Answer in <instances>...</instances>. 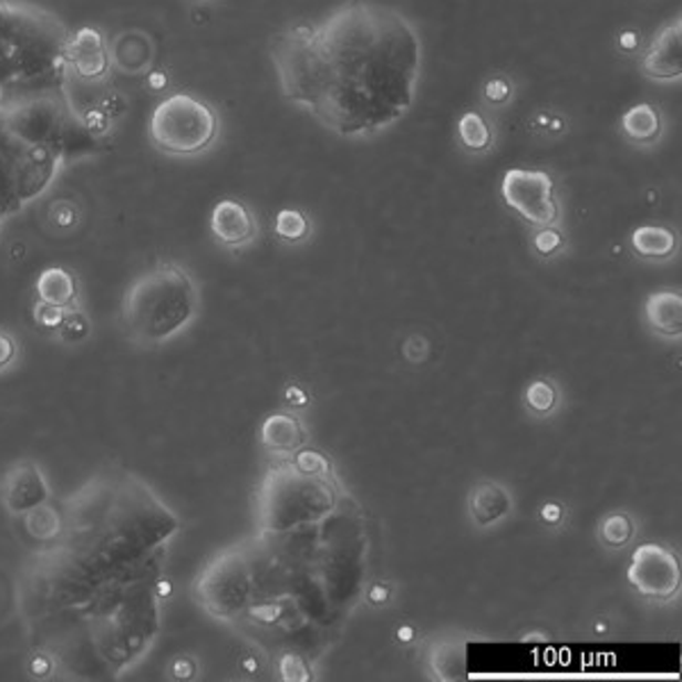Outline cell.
Wrapping results in <instances>:
<instances>
[{"mask_svg": "<svg viewBox=\"0 0 682 682\" xmlns=\"http://www.w3.org/2000/svg\"><path fill=\"white\" fill-rule=\"evenodd\" d=\"M651 326L669 337L682 334V296L678 291H655L647 301Z\"/></svg>", "mask_w": 682, "mask_h": 682, "instance_id": "cell-13", "label": "cell"}, {"mask_svg": "<svg viewBox=\"0 0 682 682\" xmlns=\"http://www.w3.org/2000/svg\"><path fill=\"white\" fill-rule=\"evenodd\" d=\"M25 528L28 533L39 541H51L62 533V519L60 512H55L51 505H39L30 512H25Z\"/></svg>", "mask_w": 682, "mask_h": 682, "instance_id": "cell-18", "label": "cell"}, {"mask_svg": "<svg viewBox=\"0 0 682 682\" xmlns=\"http://www.w3.org/2000/svg\"><path fill=\"white\" fill-rule=\"evenodd\" d=\"M526 401L533 410L537 412H548L552 405H556V390H552L548 382L544 380H537L533 382V385L528 388L526 392Z\"/></svg>", "mask_w": 682, "mask_h": 682, "instance_id": "cell-22", "label": "cell"}, {"mask_svg": "<svg viewBox=\"0 0 682 682\" xmlns=\"http://www.w3.org/2000/svg\"><path fill=\"white\" fill-rule=\"evenodd\" d=\"M170 673H174L176 678L187 680V678H192V675L196 673V664H194L189 658H178V660L174 662V666H170Z\"/></svg>", "mask_w": 682, "mask_h": 682, "instance_id": "cell-29", "label": "cell"}, {"mask_svg": "<svg viewBox=\"0 0 682 682\" xmlns=\"http://www.w3.org/2000/svg\"><path fill=\"white\" fill-rule=\"evenodd\" d=\"M64 60L66 69L73 71L75 78L87 82L105 80L112 66V55L105 37L90 25L80 28L75 34L69 37Z\"/></svg>", "mask_w": 682, "mask_h": 682, "instance_id": "cell-8", "label": "cell"}, {"mask_svg": "<svg viewBox=\"0 0 682 682\" xmlns=\"http://www.w3.org/2000/svg\"><path fill=\"white\" fill-rule=\"evenodd\" d=\"M630 585L653 599H669L680 589V565L671 550L658 544H644L632 552L628 569Z\"/></svg>", "mask_w": 682, "mask_h": 682, "instance_id": "cell-6", "label": "cell"}, {"mask_svg": "<svg viewBox=\"0 0 682 682\" xmlns=\"http://www.w3.org/2000/svg\"><path fill=\"white\" fill-rule=\"evenodd\" d=\"M17 341L6 330H0V371H6L17 360Z\"/></svg>", "mask_w": 682, "mask_h": 682, "instance_id": "cell-27", "label": "cell"}, {"mask_svg": "<svg viewBox=\"0 0 682 682\" xmlns=\"http://www.w3.org/2000/svg\"><path fill=\"white\" fill-rule=\"evenodd\" d=\"M512 94H515V87H512V80L503 78V75H496L492 78L487 84H485V101L494 107H503L512 101Z\"/></svg>", "mask_w": 682, "mask_h": 682, "instance_id": "cell-20", "label": "cell"}, {"mask_svg": "<svg viewBox=\"0 0 682 682\" xmlns=\"http://www.w3.org/2000/svg\"><path fill=\"white\" fill-rule=\"evenodd\" d=\"M385 599H388V591H385V589H380V587H375V589H373V601H375V603H382Z\"/></svg>", "mask_w": 682, "mask_h": 682, "instance_id": "cell-33", "label": "cell"}, {"mask_svg": "<svg viewBox=\"0 0 682 682\" xmlns=\"http://www.w3.org/2000/svg\"><path fill=\"white\" fill-rule=\"evenodd\" d=\"M296 466L301 474H319V472H326V468H328L326 459L319 453H310V451L298 455Z\"/></svg>", "mask_w": 682, "mask_h": 682, "instance_id": "cell-26", "label": "cell"}, {"mask_svg": "<svg viewBox=\"0 0 682 682\" xmlns=\"http://www.w3.org/2000/svg\"><path fill=\"white\" fill-rule=\"evenodd\" d=\"M282 96L339 137H371L414 105L423 46L390 6L349 0L319 23H296L271 39Z\"/></svg>", "mask_w": 682, "mask_h": 682, "instance_id": "cell-1", "label": "cell"}, {"mask_svg": "<svg viewBox=\"0 0 682 682\" xmlns=\"http://www.w3.org/2000/svg\"><path fill=\"white\" fill-rule=\"evenodd\" d=\"M170 589H174V587H170V580H168V578H159V580L155 582V593H157V599H159V601L168 599Z\"/></svg>", "mask_w": 682, "mask_h": 682, "instance_id": "cell-31", "label": "cell"}, {"mask_svg": "<svg viewBox=\"0 0 682 682\" xmlns=\"http://www.w3.org/2000/svg\"><path fill=\"white\" fill-rule=\"evenodd\" d=\"M55 669V660L49 655V653H34L28 662V671L34 675V678H49Z\"/></svg>", "mask_w": 682, "mask_h": 682, "instance_id": "cell-28", "label": "cell"}, {"mask_svg": "<svg viewBox=\"0 0 682 682\" xmlns=\"http://www.w3.org/2000/svg\"><path fill=\"white\" fill-rule=\"evenodd\" d=\"M198 293L189 273L176 265H159L125 289L121 326L137 347H159L185 330L196 317Z\"/></svg>", "mask_w": 682, "mask_h": 682, "instance_id": "cell-3", "label": "cell"}, {"mask_svg": "<svg viewBox=\"0 0 682 682\" xmlns=\"http://www.w3.org/2000/svg\"><path fill=\"white\" fill-rule=\"evenodd\" d=\"M90 330H92V326H90L87 317H84L80 312V308H78V310L66 312V319H64V323H62V328L58 332H60V337L64 341H80V339H84V337L90 334Z\"/></svg>", "mask_w": 682, "mask_h": 682, "instance_id": "cell-21", "label": "cell"}, {"mask_svg": "<svg viewBox=\"0 0 682 682\" xmlns=\"http://www.w3.org/2000/svg\"><path fill=\"white\" fill-rule=\"evenodd\" d=\"M399 637L403 639V642H410V639H412V630H410V628H405V630H401V632H399Z\"/></svg>", "mask_w": 682, "mask_h": 682, "instance_id": "cell-34", "label": "cell"}, {"mask_svg": "<svg viewBox=\"0 0 682 682\" xmlns=\"http://www.w3.org/2000/svg\"><path fill=\"white\" fill-rule=\"evenodd\" d=\"M662 131H664L662 114L651 103L632 105L621 116V133L626 135L628 142L637 146H653L662 137Z\"/></svg>", "mask_w": 682, "mask_h": 682, "instance_id": "cell-12", "label": "cell"}, {"mask_svg": "<svg viewBox=\"0 0 682 682\" xmlns=\"http://www.w3.org/2000/svg\"><path fill=\"white\" fill-rule=\"evenodd\" d=\"M262 442L273 451H291L303 442L301 425L285 414L269 416L262 425Z\"/></svg>", "mask_w": 682, "mask_h": 682, "instance_id": "cell-16", "label": "cell"}, {"mask_svg": "<svg viewBox=\"0 0 682 682\" xmlns=\"http://www.w3.org/2000/svg\"><path fill=\"white\" fill-rule=\"evenodd\" d=\"M639 44V34L637 32H626L619 37V49L626 51V53H632Z\"/></svg>", "mask_w": 682, "mask_h": 682, "instance_id": "cell-30", "label": "cell"}, {"mask_svg": "<svg viewBox=\"0 0 682 682\" xmlns=\"http://www.w3.org/2000/svg\"><path fill=\"white\" fill-rule=\"evenodd\" d=\"M457 137L468 153H485L492 146V125L480 112H464L457 121Z\"/></svg>", "mask_w": 682, "mask_h": 682, "instance_id": "cell-15", "label": "cell"}, {"mask_svg": "<svg viewBox=\"0 0 682 682\" xmlns=\"http://www.w3.org/2000/svg\"><path fill=\"white\" fill-rule=\"evenodd\" d=\"M64 319H66V310H62V308H53V306H44V303L34 306V321L41 328L58 332L62 328Z\"/></svg>", "mask_w": 682, "mask_h": 682, "instance_id": "cell-24", "label": "cell"}, {"mask_svg": "<svg viewBox=\"0 0 682 682\" xmlns=\"http://www.w3.org/2000/svg\"><path fill=\"white\" fill-rule=\"evenodd\" d=\"M507 509H509V498L496 485H483L472 494V515L480 526L494 524Z\"/></svg>", "mask_w": 682, "mask_h": 682, "instance_id": "cell-17", "label": "cell"}, {"mask_svg": "<svg viewBox=\"0 0 682 682\" xmlns=\"http://www.w3.org/2000/svg\"><path fill=\"white\" fill-rule=\"evenodd\" d=\"M37 303L62 308L66 312L80 308V289L75 276L64 267H49L37 276L34 282Z\"/></svg>", "mask_w": 682, "mask_h": 682, "instance_id": "cell-11", "label": "cell"}, {"mask_svg": "<svg viewBox=\"0 0 682 682\" xmlns=\"http://www.w3.org/2000/svg\"><path fill=\"white\" fill-rule=\"evenodd\" d=\"M310 230V224L303 211L298 209H282L276 217V235L285 241H301Z\"/></svg>", "mask_w": 682, "mask_h": 682, "instance_id": "cell-19", "label": "cell"}, {"mask_svg": "<svg viewBox=\"0 0 682 682\" xmlns=\"http://www.w3.org/2000/svg\"><path fill=\"white\" fill-rule=\"evenodd\" d=\"M64 23L34 6L0 0V94L55 84L66 69Z\"/></svg>", "mask_w": 682, "mask_h": 682, "instance_id": "cell-2", "label": "cell"}, {"mask_svg": "<svg viewBox=\"0 0 682 682\" xmlns=\"http://www.w3.org/2000/svg\"><path fill=\"white\" fill-rule=\"evenodd\" d=\"M503 200L537 228H550L560 219L556 183L546 170L509 168L500 183Z\"/></svg>", "mask_w": 682, "mask_h": 682, "instance_id": "cell-5", "label": "cell"}, {"mask_svg": "<svg viewBox=\"0 0 682 682\" xmlns=\"http://www.w3.org/2000/svg\"><path fill=\"white\" fill-rule=\"evenodd\" d=\"M541 515H544V519H548V521H558V519L562 517V509H560L558 505H546Z\"/></svg>", "mask_w": 682, "mask_h": 682, "instance_id": "cell-32", "label": "cell"}, {"mask_svg": "<svg viewBox=\"0 0 682 682\" xmlns=\"http://www.w3.org/2000/svg\"><path fill=\"white\" fill-rule=\"evenodd\" d=\"M221 121L215 107L205 101L178 92L166 96L151 114L148 137L153 146L174 157L205 153L217 142Z\"/></svg>", "mask_w": 682, "mask_h": 682, "instance_id": "cell-4", "label": "cell"}, {"mask_svg": "<svg viewBox=\"0 0 682 682\" xmlns=\"http://www.w3.org/2000/svg\"><path fill=\"white\" fill-rule=\"evenodd\" d=\"M0 498H3V505L12 515H25V512L44 505L51 498V487L37 464L21 462L3 476Z\"/></svg>", "mask_w": 682, "mask_h": 682, "instance_id": "cell-9", "label": "cell"}, {"mask_svg": "<svg viewBox=\"0 0 682 682\" xmlns=\"http://www.w3.org/2000/svg\"><path fill=\"white\" fill-rule=\"evenodd\" d=\"M639 71L655 82H680L682 78V21H666L639 60Z\"/></svg>", "mask_w": 682, "mask_h": 682, "instance_id": "cell-7", "label": "cell"}, {"mask_svg": "<svg viewBox=\"0 0 682 682\" xmlns=\"http://www.w3.org/2000/svg\"><path fill=\"white\" fill-rule=\"evenodd\" d=\"M562 244H565V237H562L558 230H552V228H541V230L537 232V237H535V248H537L541 255H550V252L560 250Z\"/></svg>", "mask_w": 682, "mask_h": 682, "instance_id": "cell-25", "label": "cell"}, {"mask_svg": "<svg viewBox=\"0 0 682 682\" xmlns=\"http://www.w3.org/2000/svg\"><path fill=\"white\" fill-rule=\"evenodd\" d=\"M632 535V524L623 515H614L603 524V539L612 546H621Z\"/></svg>", "mask_w": 682, "mask_h": 682, "instance_id": "cell-23", "label": "cell"}, {"mask_svg": "<svg viewBox=\"0 0 682 682\" xmlns=\"http://www.w3.org/2000/svg\"><path fill=\"white\" fill-rule=\"evenodd\" d=\"M632 246L642 258H669L675 250V235L662 226H642L632 232Z\"/></svg>", "mask_w": 682, "mask_h": 682, "instance_id": "cell-14", "label": "cell"}, {"mask_svg": "<svg viewBox=\"0 0 682 682\" xmlns=\"http://www.w3.org/2000/svg\"><path fill=\"white\" fill-rule=\"evenodd\" d=\"M209 226L215 237L232 248H239L248 241H252L255 232H258V226H255V219L250 215V209L241 203V200H219L211 209L209 217Z\"/></svg>", "mask_w": 682, "mask_h": 682, "instance_id": "cell-10", "label": "cell"}]
</instances>
